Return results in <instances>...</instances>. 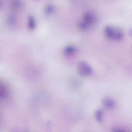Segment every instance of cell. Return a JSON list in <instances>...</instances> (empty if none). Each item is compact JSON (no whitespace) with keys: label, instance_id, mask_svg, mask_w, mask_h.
Returning <instances> with one entry per match:
<instances>
[{"label":"cell","instance_id":"8fae6325","mask_svg":"<svg viewBox=\"0 0 132 132\" xmlns=\"http://www.w3.org/2000/svg\"><path fill=\"white\" fill-rule=\"evenodd\" d=\"M129 33L130 35L132 36V30L130 31Z\"/></svg>","mask_w":132,"mask_h":132},{"label":"cell","instance_id":"8992f818","mask_svg":"<svg viewBox=\"0 0 132 132\" xmlns=\"http://www.w3.org/2000/svg\"><path fill=\"white\" fill-rule=\"evenodd\" d=\"M35 26L36 23L34 18L32 16H30L28 20V27L31 30H33L35 28Z\"/></svg>","mask_w":132,"mask_h":132},{"label":"cell","instance_id":"52a82bcc","mask_svg":"<svg viewBox=\"0 0 132 132\" xmlns=\"http://www.w3.org/2000/svg\"><path fill=\"white\" fill-rule=\"evenodd\" d=\"M12 4L13 7L16 9H20L22 6L21 0H13Z\"/></svg>","mask_w":132,"mask_h":132},{"label":"cell","instance_id":"3957f363","mask_svg":"<svg viewBox=\"0 0 132 132\" xmlns=\"http://www.w3.org/2000/svg\"><path fill=\"white\" fill-rule=\"evenodd\" d=\"M95 18L93 14L91 13L88 12L85 14L83 22L88 27L95 22Z\"/></svg>","mask_w":132,"mask_h":132},{"label":"cell","instance_id":"7a4b0ae2","mask_svg":"<svg viewBox=\"0 0 132 132\" xmlns=\"http://www.w3.org/2000/svg\"><path fill=\"white\" fill-rule=\"evenodd\" d=\"M78 68L79 74L82 76H89L92 73V70L91 67L84 62H79L78 64Z\"/></svg>","mask_w":132,"mask_h":132},{"label":"cell","instance_id":"9c48e42d","mask_svg":"<svg viewBox=\"0 0 132 132\" xmlns=\"http://www.w3.org/2000/svg\"><path fill=\"white\" fill-rule=\"evenodd\" d=\"M7 21L9 25H13L16 23V18L14 16L11 15L9 17Z\"/></svg>","mask_w":132,"mask_h":132},{"label":"cell","instance_id":"6da1fadb","mask_svg":"<svg viewBox=\"0 0 132 132\" xmlns=\"http://www.w3.org/2000/svg\"><path fill=\"white\" fill-rule=\"evenodd\" d=\"M106 36L109 39L114 40L121 39L123 36V33L120 29L115 27L107 26L105 29Z\"/></svg>","mask_w":132,"mask_h":132},{"label":"cell","instance_id":"30bf717a","mask_svg":"<svg viewBox=\"0 0 132 132\" xmlns=\"http://www.w3.org/2000/svg\"><path fill=\"white\" fill-rule=\"evenodd\" d=\"M45 10L46 13L48 15H50L53 12V7L51 5H48L46 7Z\"/></svg>","mask_w":132,"mask_h":132},{"label":"cell","instance_id":"277c9868","mask_svg":"<svg viewBox=\"0 0 132 132\" xmlns=\"http://www.w3.org/2000/svg\"><path fill=\"white\" fill-rule=\"evenodd\" d=\"M77 52V49L75 47L71 46L67 47L64 51L65 55L68 56H70L74 55Z\"/></svg>","mask_w":132,"mask_h":132},{"label":"cell","instance_id":"ba28073f","mask_svg":"<svg viewBox=\"0 0 132 132\" xmlns=\"http://www.w3.org/2000/svg\"><path fill=\"white\" fill-rule=\"evenodd\" d=\"M95 116L97 120L99 122H101L103 116L102 110L100 109L97 110L96 112Z\"/></svg>","mask_w":132,"mask_h":132},{"label":"cell","instance_id":"5b68a950","mask_svg":"<svg viewBox=\"0 0 132 132\" xmlns=\"http://www.w3.org/2000/svg\"><path fill=\"white\" fill-rule=\"evenodd\" d=\"M103 104L106 107L110 108L113 107L115 105V102L112 100L108 98L104 99L102 101Z\"/></svg>","mask_w":132,"mask_h":132}]
</instances>
